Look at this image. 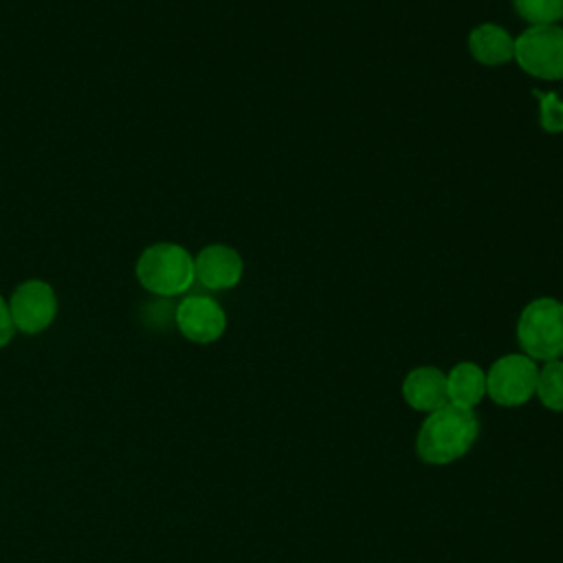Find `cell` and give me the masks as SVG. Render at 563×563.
Returning a JSON list of instances; mask_svg holds the SVG:
<instances>
[{
	"label": "cell",
	"instance_id": "cell-1",
	"mask_svg": "<svg viewBox=\"0 0 563 563\" xmlns=\"http://www.w3.org/2000/svg\"><path fill=\"white\" fill-rule=\"evenodd\" d=\"M477 433L479 422L475 411L446 402L422 422L416 438L418 457L427 464H451L471 451Z\"/></svg>",
	"mask_w": 563,
	"mask_h": 563
},
{
	"label": "cell",
	"instance_id": "cell-2",
	"mask_svg": "<svg viewBox=\"0 0 563 563\" xmlns=\"http://www.w3.org/2000/svg\"><path fill=\"white\" fill-rule=\"evenodd\" d=\"M517 341L532 361L563 356V303L554 297L532 299L519 314Z\"/></svg>",
	"mask_w": 563,
	"mask_h": 563
},
{
	"label": "cell",
	"instance_id": "cell-3",
	"mask_svg": "<svg viewBox=\"0 0 563 563\" xmlns=\"http://www.w3.org/2000/svg\"><path fill=\"white\" fill-rule=\"evenodd\" d=\"M136 279L145 290L154 295H180L196 279L194 257L187 249L172 242L152 244L141 253L136 262Z\"/></svg>",
	"mask_w": 563,
	"mask_h": 563
},
{
	"label": "cell",
	"instance_id": "cell-4",
	"mask_svg": "<svg viewBox=\"0 0 563 563\" xmlns=\"http://www.w3.org/2000/svg\"><path fill=\"white\" fill-rule=\"evenodd\" d=\"M515 62L532 77L563 79V26L530 24L515 37Z\"/></svg>",
	"mask_w": 563,
	"mask_h": 563
},
{
	"label": "cell",
	"instance_id": "cell-5",
	"mask_svg": "<svg viewBox=\"0 0 563 563\" xmlns=\"http://www.w3.org/2000/svg\"><path fill=\"white\" fill-rule=\"evenodd\" d=\"M539 367L526 354H506L486 372V394L501 407H519L534 396Z\"/></svg>",
	"mask_w": 563,
	"mask_h": 563
},
{
	"label": "cell",
	"instance_id": "cell-6",
	"mask_svg": "<svg viewBox=\"0 0 563 563\" xmlns=\"http://www.w3.org/2000/svg\"><path fill=\"white\" fill-rule=\"evenodd\" d=\"M9 312L15 330L37 334L53 323L57 314V297L46 282L29 279L13 290Z\"/></svg>",
	"mask_w": 563,
	"mask_h": 563
},
{
	"label": "cell",
	"instance_id": "cell-7",
	"mask_svg": "<svg viewBox=\"0 0 563 563\" xmlns=\"http://www.w3.org/2000/svg\"><path fill=\"white\" fill-rule=\"evenodd\" d=\"M176 325L180 334L194 343H213L227 330V314L216 299L191 295L178 303Z\"/></svg>",
	"mask_w": 563,
	"mask_h": 563
},
{
	"label": "cell",
	"instance_id": "cell-8",
	"mask_svg": "<svg viewBox=\"0 0 563 563\" xmlns=\"http://www.w3.org/2000/svg\"><path fill=\"white\" fill-rule=\"evenodd\" d=\"M196 279L209 290H227L233 288L242 279V257L235 249L227 244L205 246L194 257Z\"/></svg>",
	"mask_w": 563,
	"mask_h": 563
},
{
	"label": "cell",
	"instance_id": "cell-9",
	"mask_svg": "<svg viewBox=\"0 0 563 563\" xmlns=\"http://www.w3.org/2000/svg\"><path fill=\"white\" fill-rule=\"evenodd\" d=\"M402 398L416 411H435L449 402L446 374L438 367L422 365L411 369L402 380Z\"/></svg>",
	"mask_w": 563,
	"mask_h": 563
},
{
	"label": "cell",
	"instance_id": "cell-10",
	"mask_svg": "<svg viewBox=\"0 0 563 563\" xmlns=\"http://www.w3.org/2000/svg\"><path fill=\"white\" fill-rule=\"evenodd\" d=\"M468 51L484 66H501L515 59V37L504 26L484 22L468 33Z\"/></svg>",
	"mask_w": 563,
	"mask_h": 563
},
{
	"label": "cell",
	"instance_id": "cell-11",
	"mask_svg": "<svg viewBox=\"0 0 563 563\" xmlns=\"http://www.w3.org/2000/svg\"><path fill=\"white\" fill-rule=\"evenodd\" d=\"M486 396V372L471 361L453 365L446 374V398L455 407L473 409Z\"/></svg>",
	"mask_w": 563,
	"mask_h": 563
},
{
	"label": "cell",
	"instance_id": "cell-12",
	"mask_svg": "<svg viewBox=\"0 0 563 563\" xmlns=\"http://www.w3.org/2000/svg\"><path fill=\"white\" fill-rule=\"evenodd\" d=\"M541 405L550 411H563V361H548L537 376V389Z\"/></svg>",
	"mask_w": 563,
	"mask_h": 563
},
{
	"label": "cell",
	"instance_id": "cell-13",
	"mask_svg": "<svg viewBox=\"0 0 563 563\" xmlns=\"http://www.w3.org/2000/svg\"><path fill=\"white\" fill-rule=\"evenodd\" d=\"M512 7L530 24H556L563 20V0H512Z\"/></svg>",
	"mask_w": 563,
	"mask_h": 563
},
{
	"label": "cell",
	"instance_id": "cell-14",
	"mask_svg": "<svg viewBox=\"0 0 563 563\" xmlns=\"http://www.w3.org/2000/svg\"><path fill=\"white\" fill-rule=\"evenodd\" d=\"M532 95L539 99V123L545 132L559 134L563 132V99H559L556 92H541L532 90Z\"/></svg>",
	"mask_w": 563,
	"mask_h": 563
},
{
	"label": "cell",
	"instance_id": "cell-15",
	"mask_svg": "<svg viewBox=\"0 0 563 563\" xmlns=\"http://www.w3.org/2000/svg\"><path fill=\"white\" fill-rule=\"evenodd\" d=\"M13 332H15V325H13L9 306L4 303V299H2V295H0V347H4V345L11 341Z\"/></svg>",
	"mask_w": 563,
	"mask_h": 563
}]
</instances>
